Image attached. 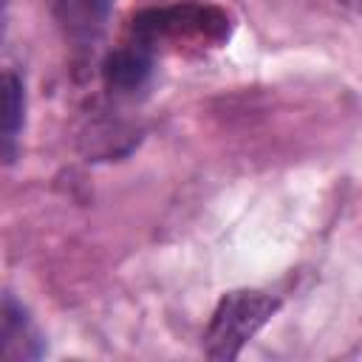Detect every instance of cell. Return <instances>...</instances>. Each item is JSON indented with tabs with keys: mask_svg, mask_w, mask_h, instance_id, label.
I'll return each mask as SVG.
<instances>
[{
	"mask_svg": "<svg viewBox=\"0 0 362 362\" xmlns=\"http://www.w3.org/2000/svg\"><path fill=\"white\" fill-rule=\"evenodd\" d=\"M232 20L223 8L206 3H181L141 11L130 25V40L144 51L164 54H204L226 45Z\"/></svg>",
	"mask_w": 362,
	"mask_h": 362,
	"instance_id": "obj_1",
	"label": "cell"
},
{
	"mask_svg": "<svg viewBox=\"0 0 362 362\" xmlns=\"http://www.w3.org/2000/svg\"><path fill=\"white\" fill-rule=\"evenodd\" d=\"M280 300L255 291V288H238L221 297V303L212 311V320L204 331V354L209 359H238L243 345L277 314Z\"/></svg>",
	"mask_w": 362,
	"mask_h": 362,
	"instance_id": "obj_2",
	"label": "cell"
},
{
	"mask_svg": "<svg viewBox=\"0 0 362 362\" xmlns=\"http://www.w3.org/2000/svg\"><path fill=\"white\" fill-rule=\"evenodd\" d=\"M153 54L136 45L133 40L127 45L113 48L102 62V79L105 88L116 96H136L150 85L153 76Z\"/></svg>",
	"mask_w": 362,
	"mask_h": 362,
	"instance_id": "obj_3",
	"label": "cell"
},
{
	"mask_svg": "<svg viewBox=\"0 0 362 362\" xmlns=\"http://www.w3.org/2000/svg\"><path fill=\"white\" fill-rule=\"evenodd\" d=\"M113 6L116 0H48L54 20L74 42L96 40L105 31Z\"/></svg>",
	"mask_w": 362,
	"mask_h": 362,
	"instance_id": "obj_4",
	"label": "cell"
},
{
	"mask_svg": "<svg viewBox=\"0 0 362 362\" xmlns=\"http://www.w3.org/2000/svg\"><path fill=\"white\" fill-rule=\"evenodd\" d=\"M3 356L11 362L42 356V337L11 294L3 300Z\"/></svg>",
	"mask_w": 362,
	"mask_h": 362,
	"instance_id": "obj_5",
	"label": "cell"
},
{
	"mask_svg": "<svg viewBox=\"0 0 362 362\" xmlns=\"http://www.w3.org/2000/svg\"><path fill=\"white\" fill-rule=\"evenodd\" d=\"M23 116H25V90H23L20 76L8 71L3 76V147H6L8 161L14 153L17 133L23 130Z\"/></svg>",
	"mask_w": 362,
	"mask_h": 362,
	"instance_id": "obj_6",
	"label": "cell"
},
{
	"mask_svg": "<svg viewBox=\"0 0 362 362\" xmlns=\"http://www.w3.org/2000/svg\"><path fill=\"white\" fill-rule=\"evenodd\" d=\"M342 3H351V6H362V0H342Z\"/></svg>",
	"mask_w": 362,
	"mask_h": 362,
	"instance_id": "obj_7",
	"label": "cell"
}]
</instances>
